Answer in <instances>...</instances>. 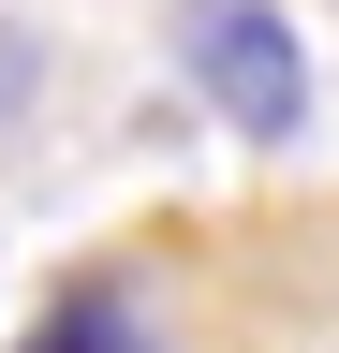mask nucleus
Masks as SVG:
<instances>
[{"label":"nucleus","mask_w":339,"mask_h":353,"mask_svg":"<svg viewBox=\"0 0 339 353\" xmlns=\"http://www.w3.org/2000/svg\"><path fill=\"white\" fill-rule=\"evenodd\" d=\"M15 353H162V324H133V294H104V280H74L45 324H30Z\"/></svg>","instance_id":"obj_2"},{"label":"nucleus","mask_w":339,"mask_h":353,"mask_svg":"<svg viewBox=\"0 0 339 353\" xmlns=\"http://www.w3.org/2000/svg\"><path fill=\"white\" fill-rule=\"evenodd\" d=\"M177 74L251 148H295V132H310V44H295L280 0H177Z\"/></svg>","instance_id":"obj_1"}]
</instances>
